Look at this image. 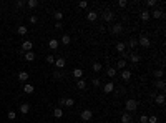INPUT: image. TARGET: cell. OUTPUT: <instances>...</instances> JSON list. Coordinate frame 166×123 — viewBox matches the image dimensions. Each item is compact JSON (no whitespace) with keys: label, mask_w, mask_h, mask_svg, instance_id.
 <instances>
[{"label":"cell","mask_w":166,"mask_h":123,"mask_svg":"<svg viewBox=\"0 0 166 123\" xmlns=\"http://www.w3.org/2000/svg\"><path fill=\"white\" fill-rule=\"evenodd\" d=\"M86 123H90V121H86Z\"/></svg>","instance_id":"48"},{"label":"cell","mask_w":166,"mask_h":123,"mask_svg":"<svg viewBox=\"0 0 166 123\" xmlns=\"http://www.w3.org/2000/svg\"><path fill=\"white\" fill-rule=\"evenodd\" d=\"M154 101H156L158 105H164V95H156V98H154Z\"/></svg>","instance_id":"27"},{"label":"cell","mask_w":166,"mask_h":123,"mask_svg":"<svg viewBox=\"0 0 166 123\" xmlns=\"http://www.w3.org/2000/svg\"><path fill=\"white\" fill-rule=\"evenodd\" d=\"M113 90H115V83H113V82H108V83H105V85H103V92L105 93H111Z\"/></svg>","instance_id":"6"},{"label":"cell","mask_w":166,"mask_h":123,"mask_svg":"<svg viewBox=\"0 0 166 123\" xmlns=\"http://www.w3.org/2000/svg\"><path fill=\"white\" fill-rule=\"evenodd\" d=\"M125 67H126V60L125 58H120V60L116 62V70H125Z\"/></svg>","instance_id":"10"},{"label":"cell","mask_w":166,"mask_h":123,"mask_svg":"<svg viewBox=\"0 0 166 123\" xmlns=\"http://www.w3.org/2000/svg\"><path fill=\"white\" fill-rule=\"evenodd\" d=\"M156 87H158V88H160V90H164L166 83L163 82V80H158V82H156Z\"/></svg>","instance_id":"35"},{"label":"cell","mask_w":166,"mask_h":123,"mask_svg":"<svg viewBox=\"0 0 166 123\" xmlns=\"http://www.w3.org/2000/svg\"><path fill=\"white\" fill-rule=\"evenodd\" d=\"M18 110H20V113H22V115H27L28 110H30V105H28V103H22Z\"/></svg>","instance_id":"11"},{"label":"cell","mask_w":166,"mask_h":123,"mask_svg":"<svg viewBox=\"0 0 166 123\" xmlns=\"http://www.w3.org/2000/svg\"><path fill=\"white\" fill-rule=\"evenodd\" d=\"M101 68H103V65H101L100 62H95L93 65H91V70H93V72H101Z\"/></svg>","instance_id":"19"},{"label":"cell","mask_w":166,"mask_h":123,"mask_svg":"<svg viewBox=\"0 0 166 123\" xmlns=\"http://www.w3.org/2000/svg\"><path fill=\"white\" fill-rule=\"evenodd\" d=\"M163 75H164V72L163 70H154V78H163Z\"/></svg>","instance_id":"32"},{"label":"cell","mask_w":166,"mask_h":123,"mask_svg":"<svg viewBox=\"0 0 166 123\" xmlns=\"http://www.w3.org/2000/svg\"><path fill=\"white\" fill-rule=\"evenodd\" d=\"M17 32H18L20 35H25L27 32H28V29H27V27H23V25H22V27H18V29H17Z\"/></svg>","instance_id":"34"},{"label":"cell","mask_w":166,"mask_h":123,"mask_svg":"<svg viewBox=\"0 0 166 123\" xmlns=\"http://www.w3.org/2000/svg\"><path fill=\"white\" fill-rule=\"evenodd\" d=\"M150 15L153 17V18H163L164 12H163V10H153V12H150Z\"/></svg>","instance_id":"8"},{"label":"cell","mask_w":166,"mask_h":123,"mask_svg":"<svg viewBox=\"0 0 166 123\" xmlns=\"http://www.w3.org/2000/svg\"><path fill=\"white\" fill-rule=\"evenodd\" d=\"M60 77H62V73H60V72H55L53 73V78H60Z\"/></svg>","instance_id":"46"},{"label":"cell","mask_w":166,"mask_h":123,"mask_svg":"<svg viewBox=\"0 0 166 123\" xmlns=\"http://www.w3.org/2000/svg\"><path fill=\"white\" fill-rule=\"evenodd\" d=\"M101 17H103L105 22H113V18H115V13H113L111 10H105V12L101 13Z\"/></svg>","instance_id":"3"},{"label":"cell","mask_w":166,"mask_h":123,"mask_svg":"<svg viewBox=\"0 0 166 123\" xmlns=\"http://www.w3.org/2000/svg\"><path fill=\"white\" fill-rule=\"evenodd\" d=\"M7 117H8V120H15V118H17V113H15V111H13V110H10Z\"/></svg>","instance_id":"36"},{"label":"cell","mask_w":166,"mask_h":123,"mask_svg":"<svg viewBox=\"0 0 166 123\" xmlns=\"http://www.w3.org/2000/svg\"><path fill=\"white\" fill-rule=\"evenodd\" d=\"M76 87H78L80 90H85L86 88V82H85L83 78H80V80H76Z\"/></svg>","instance_id":"21"},{"label":"cell","mask_w":166,"mask_h":123,"mask_svg":"<svg viewBox=\"0 0 166 123\" xmlns=\"http://www.w3.org/2000/svg\"><path fill=\"white\" fill-rule=\"evenodd\" d=\"M23 5H25V2H22V0H18V2H17V7H18V8H22Z\"/></svg>","instance_id":"44"},{"label":"cell","mask_w":166,"mask_h":123,"mask_svg":"<svg viewBox=\"0 0 166 123\" xmlns=\"http://www.w3.org/2000/svg\"><path fill=\"white\" fill-rule=\"evenodd\" d=\"M70 42H72L70 35H63V37H62V43L63 45H70Z\"/></svg>","instance_id":"31"},{"label":"cell","mask_w":166,"mask_h":123,"mask_svg":"<svg viewBox=\"0 0 166 123\" xmlns=\"http://www.w3.org/2000/svg\"><path fill=\"white\" fill-rule=\"evenodd\" d=\"M121 23H116L115 27H111V33H115V35H118V33H121Z\"/></svg>","instance_id":"17"},{"label":"cell","mask_w":166,"mask_h":123,"mask_svg":"<svg viewBox=\"0 0 166 123\" xmlns=\"http://www.w3.org/2000/svg\"><path fill=\"white\" fill-rule=\"evenodd\" d=\"M148 123H158L156 117H148Z\"/></svg>","instance_id":"38"},{"label":"cell","mask_w":166,"mask_h":123,"mask_svg":"<svg viewBox=\"0 0 166 123\" xmlns=\"http://www.w3.org/2000/svg\"><path fill=\"white\" fill-rule=\"evenodd\" d=\"M126 45H128L130 48H135L136 45H138V38H133V37H131V38L128 40V43H126Z\"/></svg>","instance_id":"20"},{"label":"cell","mask_w":166,"mask_h":123,"mask_svg":"<svg viewBox=\"0 0 166 123\" xmlns=\"http://www.w3.org/2000/svg\"><path fill=\"white\" fill-rule=\"evenodd\" d=\"M73 105H75V100H73V98H65V105H63V107H73Z\"/></svg>","instance_id":"30"},{"label":"cell","mask_w":166,"mask_h":123,"mask_svg":"<svg viewBox=\"0 0 166 123\" xmlns=\"http://www.w3.org/2000/svg\"><path fill=\"white\" fill-rule=\"evenodd\" d=\"M62 27H63L62 22H56V23H55V29H62Z\"/></svg>","instance_id":"47"},{"label":"cell","mask_w":166,"mask_h":123,"mask_svg":"<svg viewBox=\"0 0 166 123\" xmlns=\"http://www.w3.org/2000/svg\"><path fill=\"white\" fill-rule=\"evenodd\" d=\"M138 45H141L143 48H150L151 47V40L146 37V35H141V37L138 38Z\"/></svg>","instance_id":"1"},{"label":"cell","mask_w":166,"mask_h":123,"mask_svg":"<svg viewBox=\"0 0 166 123\" xmlns=\"http://www.w3.org/2000/svg\"><path fill=\"white\" fill-rule=\"evenodd\" d=\"M140 18L143 20V22H148V20L151 18V15H150V12L148 10H141V13H140Z\"/></svg>","instance_id":"9"},{"label":"cell","mask_w":166,"mask_h":123,"mask_svg":"<svg viewBox=\"0 0 166 123\" xmlns=\"http://www.w3.org/2000/svg\"><path fill=\"white\" fill-rule=\"evenodd\" d=\"M53 117H55V118H62V117H63V110H62L60 107L53 110Z\"/></svg>","instance_id":"24"},{"label":"cell","mask_w":166,"mask_h":123,"mask_svg":"<svg viewBox=\"0 0 166 123\" xmlns=\"http://www.w3.org/2000/svg\"><path fill=\"white\" fill-rule=\"evenodd\" d=\"M91 83H93L95 87H100V78H93V80H91Z\"/></svg>","instance_id":"42"},{"label":"cell","mask_w":166,"mask_h":123,"mask_svg":"<svg viewBox=\"0 0 166 123\" xmlns=\"http://www.w3.org/2000/svg\"><path fill=\"white\" fill-rule=\"evenodd\" d=\"M23 57H25L27 62H33V60H35V53H33V52H27Z\"/></svg>","instance_id":"22"},{"label":"cell","mask_w":166,"mask_h":123,"mask_svg":"<svg viewBox=\"0 0 166 123\" xmlns=\"http://www.w3.org/2000/svg\"><path fill=\"white\" fill-rule=\"evenodd\" d=\"M30 22H32V23H37V15H32V17H30Z\"/></svg>","instance_id":"45"},{"label":"cell","mask_w":166,"mask_h":123,"mask_svg":"<svg viewBox=\"0 0 166 123\" xmlns=\"http://www.w3.org/2000/svg\"><path fill=\"white\" fill-rule=\"evenodd\" d=\"M130 60H131V63H140L141 57H140V55H136V53H131V55H130Z\"/></svg>","instance_id":"26"},{"label":"cell","mask_w":166,"mask_h":123,"mask_svg":"<svg viewBox=\"0 0 166 123\" xmlns=\"http://www.w3.org/2000/svg\"><path fill=\"white\" fill-rule=\"evenodd\" d=\"M136 108H138V103H136V100H133V98H130V100H126V113H130V111H135Z\"/></svg>","instance_id":"2"},{"label":"cell","mask_w":166,"mask_h":123,"mask_svg":"<svg viewBox=\"0 0 166 123\" xmlns=\"http://www.w3.org/2000/svg\"><path fill=\"white\" fill-rule=\"evenodd\" d=\"M146 5H148V7H156V0H148Z\"/></svg>","instance_id":"40"},{"label":"cell","mask_w":166,"mask_h":123,"mask_svg":"<svg viewBox=\"0 0 166 123\" xmlns=\"http://www.w3.org/2000/svg\"><path fill=\"white\" fill-rule=\"evenodd\" d=\"M47 62L50 63V65H53V63H55V58H53V55H52V53H50V55H48V57H47Z\"/></svg>","instance_id":"37"},{"label":"cell","mask_w":166,"mask_h":123,"mask_svg":"<svg viewBox=\"0 0 166 123\" xmlns=\"http://www.w3.org/2000/svg\"><path fill=\"white\" fill-rule=\"evenodd\" d=\"M27 5L30 7V8H35V7L38 5V2H37V0H28V2H27Z\"/></svg>","instance_id":"33"},{"label":"cell","mask_w":166,"mask_h":123,"mask_svg":"<svg viewBox=\"0 0 166 123\" xmlns=\"http://www.w3.org/2000/svg\"><path fill=\"white\" fill-rule=\"evenodd\" d=\"M53 65L56 67V68H63V67H65V58H62V57H60V58H56Z\"/></svg>","instance_id":"13"},{"label":"cell","mask_w":166,"mask_h":123,"mask_svg":"<svg viewBox=\"0 0 166 123\" xmlns=\"http://www.w3.org/2000/svg\"><path fill=\"white\" fill-rule=\"evenodd\" d=\"M73 77H75L76 80H80L83 77V70L82 68H75V70H73Z\"/></svg>","instance_id":"16"},{"label":"cell","mask_w":166,"mask_h":123,"mask_svg":"<svg viewBox=\"0 0 166 123\" xmlns=\"http://www.w3.org/2000/svg\"><path fill=\"white\" fill-rule=\"evenodd\" d=\"M78 7H80V8H86L88 3H86V2H80V3H78Z\"/></svg>","instance_id":"43"},{"label":"cell","mask_w":166,"mask_h":123,"mask_svg":"<svg viewBox=\"0 0 166 123\" xmlns=\"http://www.w3.org/2000/svg\"><path fill=\"white\" fill-rule=\"evenodd\" d=\"M118 5L121 7V8H125V7L128 5V2H126V0H120V2H118Z\"/></svg>","instance_id":"39"},{"label":"cell","mask_w":166,"mask_h":123,"mask_svg":"<svg viewBox=\"0 0 166 123\" xmlns=\"http://www.w3.org/2000/svg\"><path fill=\"white\" fill-rule=\"evenodd\" d=\"M58 45H60L58 40H48V47H50V50H56Z\"/></svg>","instance_id":"14"},{"label":"cell","mask_w":166,"mask_h":123,"mask_svg":"<svg viewBox=\"0 0 166 123\" xmlns=\"http://www.w3.org/2000/svg\"><path fill=\"white\" fill-rule=\"evenodd\" d=\"M106 75L110 77V78H113V77H116V68H115V67H110V68L106 70Z\"/></svg>","instance_id":"25"},{"label":"cell","mask_w":166,"mask_h":123,"mask_svg":"<svg viewBox=\"0 0 166 123\" xmlns=\"http://www.w3.org/2000/svg\"><path fill=\"white\" fill-rule=\"evenodd\" d=\"M18 80H20V82H27V80H28V73L27 72H20L18 73Z\"/></svg>","instance_id":"28"},{"label":"cell","mask_w":166,"mask_h":123,"mask_svg":"<svg viewBox=\"0 0 166 123\" xmlns=\"http://www.w3.org/2000/svg\"><path fill=\"white\" fill-rule=\"evenodd\" d=\"M32 47H33V43H32L30 40H27V42H23V43H22V50L25 52V53H27V52H32Z\"/></svg>","instance_id":"7"},{"label":"cell","mask_w":166,"mask_h":123,"mask_svg":"<svg viewBox=\"0 0 166 123\" xmlns=\"http://www.w3.org/2000/svg\"><path fill=\"white\" fill-rule=\"evenodd\" d=\"M53 17L56 18V22H62V20H63V13L60 12V10H56V12H53Z\"/></svg>","instance_id":"29"},{"label":"cell","mask_w":166,"mask_h":123,"mask_svg":"<svg viewBox=\"0 0 166 123\" xmlns=\"http://www.w3.org/2000/svg\"><path fill=\"white\" fill-rule=\"evenodd\" d=\"M91 117H93V111H91V110H83V111H82V120L90 121Z\"/></svg>","instance_id":"4"},{"label":"cell","mask_w":166,"mask_h":123,"mask_svg":"<svg viewBox=\"0 0 166 123\" xmlns=\"http://www.w3.org/2000/svg\"><path fill=\"white\" fill-rule=\"evenodd\" d=\"M140 121L141 123H148V117H146V115H141V117H140Z\"/></svg>","instance_id":"41"},{"label":"cell","mask_w":166,"mask_h":123,"mask_svg":"<svg viewBox=\"0 0 166 123\" xmlns=\"http://www.w3.org/2000/svg\"><path fill=\"white\" fill-rule=\"evenodd\" d=\"M33 85H30V83H25V85H23V92L25 93H33Z\"/></svg>","instance_id":"23"},{"label":"cell","mask_w":166,"mask_h":123,"mask_svg":"<svg viewBox=\"0 0 166 123\" xmlns=\"http://www.w3.org/2000/svg\"><path fill=\"white\" fill-rule=\"evenodd\" d=\"M121 78L125 80V82H128V80L131 78V72H130V70H126V68H125V70H123V72H121Z\"/></svg>","instance_id":"12"},{"label":"cell","mask_w":166,"mask_h":123,"mask_svg":"<svg viewBox=\"0 0 166 123\" xmlns=\"http://www.w3.org/2000/svg\"><path fill=\"white\" fill-rule=\"evenodd\" d=\"M131 120H133V118H131V115H130V113H123L121 115V123H131Z\"/></svg>","instance_id":"15"},{"label":"cell","mask_w":166,"mask_h":123,"mask_svg":"<svg viewBox=\"0 0 166 123\" xmlns=\"http://www.w3.org/2000/svg\"><path fill=\"white\" fill-rule=\"evenodd\" d=\"M86 18H88V22H96V18H98V12H95V10H90V12L86 13Z\"/></svg>","instance_id":"5"},{"label":"cell","mask_w":166,"mask_h":123,"mask_svg":"<svg viewBox=\"0 0 166 123\" xmlns=\"http://www.w3.org/2000/svg\"><path fill=\"white\" fill-rule=\"evenodd\" d=\"M125 48H126V45L123 43V42H118V43H116V52H120V53H125Z\"/></svg>","instance_id":"18"}]
</instances>
